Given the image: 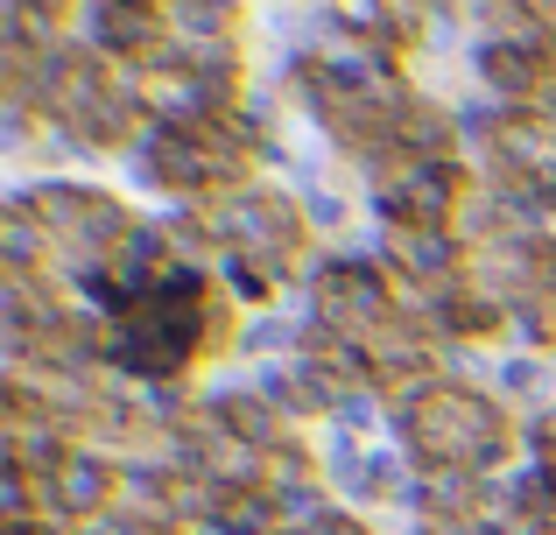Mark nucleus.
Segmentation results:
<instances>
[{
	"mask_svg": "<svg viewBox=\"0 0 556 535\" xmlns=\"http://www.w3.org/2000/svg\"><path fill=\"white\" fill-rule=\"evenodd\" d=\"M78 42L121 71H141L169 50V14H163V0H85Z\"/></svg>",
	"mask_w": 556,
	"mask_h": 535,
	"instance_id": "5",
	"label": "nucleus"
},
{
	"mask_svg": "<svg viewBox=\"0 0 556 535\" xmlns=\"http://www.w3.org/2000/svg\"><path fill=\"white\" fill-rule=\"evenodd\" d=\"M549 381V367L535 353H515V359H501V395H515V402H529L535 387Z\"/></svg>",
	"mask_w": 556,
	"mask_h": 535,
	"instance_id": "12",
	"label": "nucleus"
},
{
	"mask_svg": "<svg viewBox=\"0 0 556 535\" xmlns=\"http://www.w3.org/2000/svg\"><path fill=\"white\" fill-rule=\"evenodd\" d=\"M169 14V42H226L240 36L247 0H163Z\"/></svg>",
	"mask_w": 556,
	"mask_h": 535,
	"instance_id": "8",
	"label": "nucleus"
},
{
	"mask_svg": "<svg viewBox=\"0 0 556 535\" xmlns=\"http://www.w3.org/2000/svg\"><path fill=\"white\" fill-rule=\"evenodd\" d=\"M479 198V177L444 155V163H408L388 183H374V219L380 233H458Z\"/></svg>",
	"mask_w": 556,
	"mask_h": 535,
	"instance_id": "4",
	"label": "nucleus"
},
{
	"mask_svg": "<svg viewBox=\"0 0 556 535\" xmlns=\"http://www.w3.org/2000/svg\"><path fill=\"white\" fill-rule=\"evenodd\" d=\"M198 402L232 444H247V451H261V458H275V451L296 444V423H289L261 387H212V395H198Z\"/></svg>",
	"mask_w": 556,
	"mask_h": 535,
	"instance_id": "6",
	"label": "nucleus"
},
{
	"mask_svg": "<svg viewBox=\"0 0 556 535\" xmlns=\"http://www.w3.org/2000/svg\"><path fill=\"white\" fill-rule=\"evenodd\" d=\"M388 430L394 451H408L416 472H472V480H507V458H515V409L501 395L472 381H437L408 387L388 402Z\"/></svg>",
	"mask_w": 556,
	"mask_h": 535,
	"instance_id": "1",
	"label": "nucleus"
},
{
	"mask_svg": "<svg viewBox=\"0 0 556 535\" xmlns=\"http://www.w3.org/2000/svg\"><path fill=\"white\" fill-rule=\"evenodd\" d=\"M296 339H303V324H289L282 310H254V317L240 324V353H247V359H261V353H282V345L296 353Z\"/></svg>",
	"mask_w": 556,
	"mask_h": 535,
	"instance_id": "10",
	"label": "nucleus"
},
{
	"mask_svg": "<svg viewBox=\"0 0 556 535\" xmlns=\"http://www.w3.org/2000/svg\"><path fill=\"white\" fill-rule=\"evenodd\" d=\"M296 535H374V528H367V522H359V514H353V508H339V500H331V508H325V514H317V522H303Z\"/></svg>",
	"mask_w": 556,
	"mask_h": 535,
	"instance_id": "13",
	"label": "nucleus"
},
{
	"mask_svg": "<svg viewBox=\"0 0 556 535\" xmlns=\"http://www.w3.org/2000/svg\"><path fill=\"white\" fill-rule=\"evenodd\" d=\"M303 219L311 233H345V198L331 183H303Z\"/></svg>",
	"mask_w": 556,
	"mask_h": 535,
	"instance_id": "11",
	"label": "nucleus"
},
{
	"mask_svg": "<svg viewBox=\"0 0 556 535\" xmlns=\"http://www.w3.org/2000/svg\"><path fill=\"white\" fill-rule=\"evenodd\" d=\"M0 262L8 275H50V233L22 191H8V205H0Z\"/></svg>",
	"mask_w": 556,
	"mask_h": 535,
	"instance_id": "7",
	"label": "nucleus"
},
{
	"mask_svg": "<svg viewBox=\"0 0 556 535\" xmlns=\"http://www.w3.org/2000/svg\"><path fill=\"white\" fill-rule=\"evenodd\" d=\"M204 226H212L218 254H240V262L268 268L275 282H296L311 275V219H303V198L275 191V183H240V191L212 198L204 205Z\"/></svg>",
	"mask_w": 556,
	"mask_h": 535,
	"instance_id": "3",
	"label": "nucleus"
},
{
	"mask_svg": "<svg viewBox=\"0 0 556 535\" xmlns=\"http://www.w3.org/2000/svg\"><path fill=\"white\" fill-rule=\"evenodd\" d=\"M22 198L42 219V233H50V275L64 289L78 282V275L121 262V247L141 226L106 183H85V177H36V183H22Z\"/></svg>",
	"mask_w": 556,
	"mask_h": 535,
	"instance_id": "2",
	"label": "nucleus"
},
{
	"mask_svg": "<svg viewBox=\"0 0 556 535\" xmlns=\"http://www.w3.org/2000/svg\"><path fill=\"white\" fill-rule=\"evenodd\" d=\"M501 494H507V514H521V522H535L543 535H556V466H515L501 480Z\"/></svg>",
	"mask_w": 556,
	"mask_h": 535,
	"instance_id": "9",
	"label": "nucleus"
}]
</instances>
